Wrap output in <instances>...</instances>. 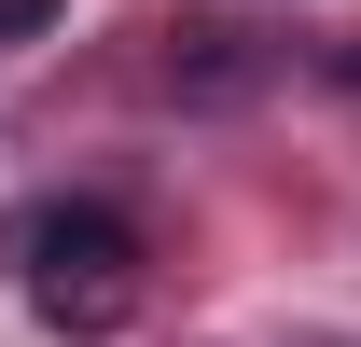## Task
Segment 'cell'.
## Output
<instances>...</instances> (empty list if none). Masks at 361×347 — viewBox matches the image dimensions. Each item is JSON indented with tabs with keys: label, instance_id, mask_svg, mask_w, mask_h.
<instances>
[{
	"label": "cell",
	"instance_id": "6da1fadb",
	"mask_svg": "<svg viewBox=\"0 0 361 347\" xmlns=\"http://www.w3.org/2000/svg\"><path fill=\"white\" fill-rule=\"evenodd\" d=\"M14 278H28V319L70 347H111L139 319V236H126V209H84V195L14 236Z\"/></svg>",
	"mask_w": 361,
	"mask_h": 347
},
{
	"label": "cell",
	"instance_id": "7a4b0ae2",
	"mask_svg": "<svg viewBox=\"0 0 361 347\" xmlns=\"http://www.w3.org/2000/svg\"><path fill=\"white\" fill-rule=\"evenodd\" d=\"M167 84L180 97H250L264 56H250V28H180V42H167Z\"/></svg>",
	"mask_w": 361,
	"mask_h": 347
},
{
	"label": "cell",
	"instance_id": "3957f363",
	"mask_svg": "<svg viewBox=\"0 0 361 347\" xmlns=\"http://www.w3.org/2000/svg\"><path fill=\"white\" fill-rule=\"evenodd\" d=\"M56 14H70V0H0V42H42Z\"/></svg>",
	"mask_w": 361,
	"mask_h": 347
},
{
	"label": "cell",
	"instance_id": "277c9868",
	"mask_svg": "<svg viewBox=\"0 0 361 347\" xmlns=\"http://www.w3.org/2000/svg\"><path fill=\"white\" fill-rule=\"evenodd\" d=\"M334 84H348V97H361V42H334Z\"/></svg>",
	"mask_w": 361,
	"mask_h": 347
}]
</instances>
